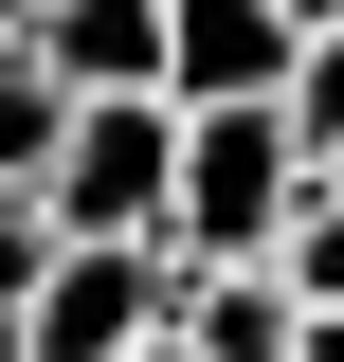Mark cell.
<instances>
[{
  "mask_svg": "<svg viewBox=\"0 0 344 362\" xmlns=\"http://www.w3.org/2000/svg\"><path fill=\"white\" fill-rule=\"evenodd\" d=\"M308 199V127H290V90H236V109H181V254H272Z\"/></svg>",
  "mask_w": 344,
  "mask_h": 362,
  "instance_id": "obj_1",
  "label": "cell"
},
{
  "mask_svg": "<svg viewBox=\"0 0 344 362\" xmlns=\"http://www.w3.org/2000/svg\"><path fill=\"white\" fill-rule=\"evenodd\" d=\"M55 218H73V235H164L181 218V90H73Z\"/></svg>",
  "mask_w": 344,
  "mask_h": 362,
  "instance_id": "obj_2",
  "label": "cell"
},
{
  "mask_svg": "<svg viewBox=\"0 0 344 362\" xmlns=\"http://www.w3.org/2000/svg\"><path fill=\"white\" fill-rule=\"evenodd\" d=\"M164 290H181L164 235H73L0 344H18V362H127V344H164Z\"/></svg>",
  "mask_w": 344,
  "mask_h": 362,
  "instance_id": "obj_3",
  "label": "cell"
},
{
  "mask_svg": "<svg viewBox=\"0 0 344 362\" xmlns=\"http://www.w3.org/2000/svg\"><path fill=\"white\" fill-rule=\"evenodd\" d=\"M164 272H181L164 326H181L200 362H290V344H308V290H290L272 254H181V235H164Z\"/></svg>",
  "mask_w": 344,
  "mask_h": 362,
  "instance_id": "obj_4",
  "label": "cell"
},
{
  "mask_svg": "<svg viewBox=\"0 0 344 362\" xmlns=\"http://www.w3.org/2000/svg\"><path fill=\"white\" fill-rule=\"evenodd\" d=\"M308 73V18L290 0H181L164 18V90L181 109H236V90H290Z\"/></svg>",
  "mask_w": 344,
  "mask_h": 362,
  "instance_id": "obj_5",
  "label": "cell"
},
{
  "mask_svg": "<svg viewBox=\"0 0 344 362\" xmlns=\"http://www.w3.org/2000/svg\"><path fill=\"white\" fill-rule=\"evenodd\" d=\"M164 18L181 0H37V54L73 90H164Z\"/></svg>",
  "mask_w": 344,
  "mask_h": 362,
  "instance_id": "obj_6",
  "label": "cell"
},
{
  "mask_svg": "<svg viewBox=\"0 0 344 362\" xmlns=\"http://www.w3.org/2000/svg\"><path fill=\"white\" fill-rule=\"evenodd\" d=\"M55 145H73V73L37 37H0V181H55Z\"/></svg>",
  "mask_w": 344,
  "mask_h": 362,
  "instance_id": "obj_7",
  "label": "cell"
},
{
  "mask_svg": "<svg viewBox=\"0 0 344 362\" xmlns=\"http://www.w3.org/2000/svg\"><path fill=\"white\" fill-rule=\"evenodd\" d=\"M73 254V218H55V181H0V326L37 308V272Z\"/></svg>",
  "mask_w": 344,
  "mask_h": 362,
  "instance_id": "obj_8",
  "label": "cell"
},
{
  "mask_svg": "<svg viewBox=\"0 0 344 362\" xmlns=\"http://www.w3.org/2000/svg\"><path fill=\"white\" fill-rule=\"evenodd\" d=\"M290 127H308V181L344 163V18H308V73H290Z\"/></svg>",
  "mask_w": 344,
  "mask_h": 362,
  "instance_id": "obj_9",
  "label": "cell"
},
{
  "mask_svg": "<svg viewBox=\"0 0 344 362\" xmlns=\"http://www.w3.org/2000/svg\"><path fill=\"white\" fill-rule=\"evenodd\" d=\"M290 362H344V308H308V344H290Z\"/></svg>",
  "mask_w": 344,
  "mask_h": 362,
  "instance_id": "obj_10",
  "label": "cell"
},
{
  "mask_svg": "<svg viewBox=\"0 0 344 362\" xmlns=\"http://www.w3.org/2000/svg\"><path fill=\"white\" fill-rule=\"evenodd\" d=\"M127 362H200V344H181V326H164V344H127Z\"/></svg>",
  "mask_w": 344,
  "mask_h": 362,
  "instance_id": "obj_11",
  "label": "cell"
},
{
  "mask_svg": "<svg viewBox=\"0 0 344 362\" xmlns=\"http://www.w3.org/2000/svg\"><path fill=\"white\" fill-rule=\"evenodd\" d=\"M0 37H37V0H0Z\"/></svg>",
  "mask_w": 344,
  "mask_h": 362,
  "instance_id": "obj_12",
  "label": "cell"
},
{
  "mask_svg": "<svg viewBox=\"0 0 344 362\" xmlns=\"http://www.w3.org/2000/svg\"><path fill=\"white\" fill-rule=\"evenodd\" d=\"M290 18H344V0H290Z\"/></svg>",
  "mask_w": 344,
  "mask_h": 362,
  "instance_id": "obj_13",
  "label": "cell"
},
{
  "mask_svg": "<svg viewBox=\"0 0 344 362\" xmlns=\"http://www.w3.org/2000/svg\"><path fill=\"white\" fill-rule=\"evenodd\" d=\"M0 362H18V344H0Z\"/></svg>",
  "mask_w": 344,
  "mask_h": 362,
  "instance_id": "obj_14",
  "label": "cell"
},
{
  "mask_svg": "<svg viewBox=\"0 0 344 362\" xmlns=\"http://www.w3.org/2000/svg\"><path fill=\"white\" fill-rule=\"evenodd\" d=\"M326 181H344V163H326Z\"/></svg>",
  "mask_w": 344,
  "mask_h": 362,
  "instance_id": "obj_15",
  "label": "cell"
}]
</instances>
